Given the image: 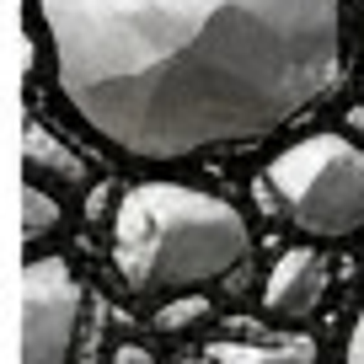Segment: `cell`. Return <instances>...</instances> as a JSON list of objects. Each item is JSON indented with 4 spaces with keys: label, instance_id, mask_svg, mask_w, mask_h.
I'll return each mask as SVG.
<instances>
[{
    "label": "cell",
    "instance_id": "1",
    "mask_svg": "<svg viewBox=\"0 0 364 364\" xmlns=\"http://www.w3.org/2000/svg\"><path fill=\"white\" fill-rule=\"evenodd\" d=\"M80 124L134 161L268 139L343 80V0H38Z\"/></svg>",
    "mask_w": 364,
    "mask_h": 364
},
{
    "label": "cell",
    "instance_id": "2",
    "mask_svg": "<svg viewBox=\"0 0 364 364\" xmlns=\"http://www.w3.org/2000/svg\"><path fill=\"white\" fill-rule=\"evenodd\" d=\"M252 252L247 220L215 193L182 182H139L129 188L113 220V262L134 295H188L225 279Z\"/></svg>",
    "mask_w": 364,
    "mask_h": 364
},
{
    "label": "cell",
    "instance_id": "3",
    "mask_svg": "<svg viewBox=\"0 0 364 364\" xmlns=\"http://www.w3.org/2000/svg\"><path fill=\"white\" fill-rule=\"evenodd\" d=\"M268 188L306 236L338 241L364 225V150L343 134H311L273 156Z\"/></svg>",
    "mask_w": 364,
    "mask_h": 364
},
{
    "label": "cell",
    "instance_id": "4",
    "mask_svg": "<svg viewBox=\"0 0 364 364\" xmlns=\"http://www.w3.org/2000/svg\"><path fill=\"white\" fill-rule=\"evenodd\" d=\"M80 327V284L59 257H33L22 273V364H65Z\"/></svg>",
    "mask_w": 364,
    "mask_h": 364
},
{
    "label": "cell",
    "instance_id": "5",
    "mask_svg": "<svg viewBox=\"0 0 364 364\" xmlns=\"http://www.w3.org/2000/svg\"><path fill=\"white\" fill-rule=\"evenodd\" d=\"M327 295V257L311 247H289L284 257L268 268V284H262V311L279 321H300L321 306Z\"/></svg>",
    "mask_w": 364,
    "mask_h": 364
},
{
    "label": "cell",
    "instance_id": "6",
    "mask_svg": "<svg viewBox=\"0 0 364 364\" xmlns=\"http://www.w3.org/2000/svg\"><path fill=\"white\" fill-rule=\"evenodd\" d=\"M22 161H27V182H38V188H80V182H86V161L48 124H27Z\"/></svg>",
    "mask_w": 364,
    "mask_h": 364
},
{
    "label": "cell",
    "instance_id": "7",
    "mask_svg": "<svg viewBox=\"0 0 364 364\" xmlns=\"http://www.w3.org/2000/svg\"><path fill=\"white\" fill-rule=\"evenodd\" d=\"M209 359H215V364H316V343H311V338H289V343H268V348L215 343Z\"/></svg>",
    "mask_w": 364,
    "mask_h": 364
},
{
    "label": "cell",
    "instance_id": "8",
    "mask_svg": "<svg viewBox=\"0 0 364 364\" xmlns=\"http://www.w3.org/2000/svg\"><path fill=\"white\" fill-rule=\"evenodd\" d=\"M59 230V204L48 188H38V182H27L22 188V236L27 241H43Z\"/></svg>",
    "mask_w": 364,
    "mask_h": 364
},
{
    "label": "cell",
    "instance_id": "9",
    "mask_svg": "<svg viewBox=\"0 0 364 364\" xmlns=\"http://www.w3.org/2000/svg\"><path fill=\"white\" fill-rule=\"evenodd\" d=\"M348 364H364V311L353 321V338H348Z\"/></svg>",
    "mask_w": 364,
    "mask_h": 364
},
{
    "label": "cell",
    "instance_id": "10",
    "mask_svg": "<svg viewBox=\"0 0 364 364\" xmlns=\"http://www.w3.org/2000/svg\"><path fill=\"white\" fill-rule=\"evenodd\" d=\"M118 364H150L145 348H118Z\"/></svg>",
    "mask_w": 364,
    "mask_h": 364
},
{
    "label": "cell",
    "instance_id": "11",
    "mask_svg": "<svg viewBox=\"0 0 364 364\" xmlns=\"http://www.w3.org/2000/svg\"><path fill=\"white\" fill-rule=\"evenodd\" d=\"M188 364H215V359H188Z\"/></svg>",
    "mask_w": 364,
    "mask_h": 364
}]
</instances>
